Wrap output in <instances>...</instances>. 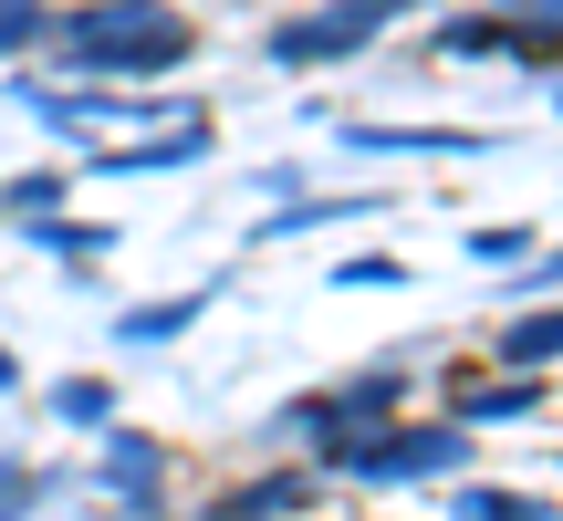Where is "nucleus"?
I'll list each match as a JSON object with an SVG mask.
<instances>
[{
    "label": "nucleus",
    "instance_id": "obj_7",
    "mask_svg": "<svg viewBox=\"0 0 563 521\" xmlns=\"http://www.w3.org/2000/svg\"><path fill=\"white\" fill-rule=\"evenodd\" d=\"M53 407H63V418H74V428H104V407H115V397H104V386H95V376H74V386H63V397H53Z\"/></svg>",
    "mask_w": 563,
    "mask_h": 521
},
{
    "label": "nucleus",
    "instance_id": "obj_6",
    "mask_svg": "<svg viewBox=\"0 0 563 521\" xmlns=\"http://www.w3.org/2000/svg\"><path fill=\"white\" fill-rule=\"evenodd\" d=\"M42 501V469H21V459H0V521H21Z\"/></svg>",
    "mask_w": 563,
    "mask_h": 521
},
{
    "label": "nucleus",
    "instance_id": "obj_5",
    "mask_svg": "<svg viewBox=\"0 0 563 521\" xmlns=\"http://www.w3.org/2000/svg\"><path fill=\"white\" fill-rule=\"evenodd\" d=\"M188 313H199V292H178V302H136V313H125V344H167Z\"/></svg>",
    "mask_w": 563,
    "mask_h": 521
},
{
    "label": "nucleus",
    "instance_id": "obj_1",
    "mask_svg": "<svg viewBox=\"0 0 563 521\" xmlns=\"http://www.w3.org/2000/svg\"><path fill=\"white\" fill-rule=\"evenodd\" d=\"M63 63L74 74H146V63H188V21L157 0H95V11H63Z\"/></svg>",
    "mask_w": 563,
    "mask_h": 521
},
{
    "label": "nucleus",
    "instance_id": "obj_3",
    "mask_svg": "<svg viewBox=\"0 0 563 521\" xmlns=\"http://www.w3.org/2000/svg\"><path fill=\"white\" fill-rule=\"evenodd\" d=\"M157 448H146V439H115V448H104V480H115V501L125 511H157Z\"/></svg>",
    "mask_w": 563,
    "mask_h": 521
},
{
    "label": "nucleus",
    "instance_id": "obj_4",
    "mask_svg": "<svg viewBox=\"0 0 563 521\" xmlns=\"http://www.w3.org/2000/svg\"><path fill=\"white\" fill-rule=\"evenodd\" d=\"M53 21H63L53 0H0V63H11L21 42H53Z\"/></svg>",
    "mask_w": 563,
    "mask_h": 521
},
{
    "label": "nucleus",
    "instance_id": "obj_2",
    "mask_svg": "<svg viewBox=\"0 0 563 521\" xmlns=\"http://www.w3.org/2000/svg\"><path fill=\"white\" fill-rule=\"evenodd\" d=\"M397 0H344V11H313V21H282L272 32V63H323V53H355Z\"/></svg>",
    "mask_w": 563,
    "mask_h": 521
}]
</instances>
